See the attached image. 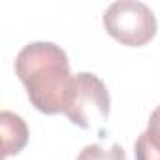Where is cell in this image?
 Returning a JSON list of instances; mask_svg holds the SVG:
<instances>
[{
  "instance_id": "6",
  "label": "cell",
  "mask_w": 160,
  "mask_h": 160,
  "mask_svg": "<svg viewBox=\"0 0 160 160\" xmlns=\"http://www.w3.org/2000/svg\"><path fill=\"white\" fill-rule=\"evenodd\" d=\"M77 160H126V152L119 143H113L109 149L92 143L81 149Z\"/></svg>"
},
{
  "instance_id": "2",
  "label": "cell",
  "mask_w": 160,
  "mask_h": 160,
  "mask_svg": "<svg viewBox=\"0 0 160 160\" xmlns=\"http://www.w3.org/2000/svg\"><path fill=\"white\" fill-rule=\"evenodd\" d=\"M109 92L104 81L89 72L73 75L64 115L79 128H96L108 121Z\"/></svg>"
},
{
  "instance_id": "4",
  "label": "cell",
  "mask_w": 160,
  "mask_h": 160,
  "mask_svg": "<svg viewBox=\"0 0 160 160\" xmlns=\"http://www.w3.org/2000/svg\"><path fill=\"white\" fill-rule=\"evenodd\" d=\"M0 128H2V145H4V156L19 154L25 145L28 143V126L13 111L4 109L0 113Z\"/></svg>"
},
{
  "instance_id": "3",
  "label": "cell",
  "mask_w": 160,
  "mask_h": 160,
  "mask_svg": "<svg viewBox=\"0 0 160 160\" xmlns=\"http://www.w3.org/2000/svg\"><path fill=\"white\" fill-rule=\"evenodd\" d=\"M106 32L119 43L141 47L156 34V17L152 10L138 0H119L104 12Z\"/></svg>"
},
{
  "instance_id": "5",
  "label": "cell",
  "mask_w": 160,
  "mask_h": 160,
  "mask_svg": "<svg viewBox=\"0 0 160 160\" xmlns=\"http://www.w3.org/2000/svg\"><path fill=\"white\" fill-rule=\"evenodd\" d=\"M134 154L136 160H160V106L151 113L145 132L136 139Z\"/></svg>"
},
{
  "instance_id": "1",
  "label": "cell",
  "mask_w": 160,
  "mask_h": 160,
  "mask_svg": "<svg viewBox=\"0 0 160 160\" xmlns=\"http://www.w3.org/2000/svg\"><path fill=\"white\" fill-rule=\"evenodd\" d=\"M15 73L27 89L30 104L45 113H64L73 75L66 51L53 42H32L15 58Z\"/></svg>"
}]
</instances>
